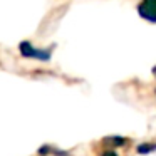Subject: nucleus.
<instances>
[{
	"mask_svg": "<svg viewBox=\"0 0 156 156\" xmlns=\"http://www.w3.org/2000/svg\"><path fill=\"white\" fill-rule=\"evenodd\" d=\"M20 54L24 55V57L39 59V61H49V59H51V52L49 51H39V49L32 47V44L27 41H24L20 44Z\"/></svg>",
	"mask_w": 156,
	"mask_h": 156,
	"instance_id": "nucleus-1",
	"label": "nucleus"
},
{
	"mask_svg": "<svg viewBox=\"0 0 156 156\" xmlns=\"http://www.w3.org/2000/svg\"><path fill=\"white\" fill-rule=\"evenodd\" d=\"M154 149H156V144H149V143H144V144L138 146V153H141V154H148V153L154 151Z\"/></svg>",
	"mask_w": 156,
	"mask_h": 156,
	"instance_id": "nucleus-3",
	"label": "nucleus"
},
{
	"mask_svg": "<svg viewBox=\"0 0 156 156\" xmlns=\"http://www.w3.org/2000/svg\"><path fill=\"white\" fill-rule=\"evenodd\" d=\"M102 156H118V154H116L114 151H111V149H109V151H104V153H102Z\"/></svg>",
	"mask_w": 156,
	"mask_h": 156,
	"instance_id": "nucleus-4",
	"label": "nucleus"
},
{
	"mask_svg": "<svg viewBox=\"0 0 156 156\" xmlns=\"http://www.w3.org/2000/svg\"><path fill=\"white\" fill-rule=\"evenodd\" d=\"M138 12L143 19L149 22H156V0H143L138 5Z\"/></svg>",
	"mask_w": 156,
	"mask_h": 156,
	"instance_id": "nucleus-2",
	"label": "nucleus"
}]
</instances>
